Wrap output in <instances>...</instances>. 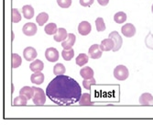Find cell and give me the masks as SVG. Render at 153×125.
<instances>
[{
	"mask_svg": "<svg viewBox=\"0 0 153 125\" xmlns=\"http://www.w3.org/2000/svg\"><path fill=\"white\" fill-rule=\"evenodd\" d=\"M46 95L55 104L71 105L79 102L82 88L74 78L61 75L53 78L46 88Z\"/></svg>",
	"mask_w": 153,
	"mask_h": 125,
	"instance_id": "cell-1",
	"label": "cell"
},
{
	"mask_svg": "<svg viewBox=\"0 0 153 125\" xmlns=\"http://www.w3.org/2000/svg\"><path fill=\"white\" fill-rule=\"evenodd\" d=\"M34 89V96L32 98V100L35 105H44L46 102V94L43 91V89H41L39 88L33 87Z\"/></svg>",
	"mask_w": 153,
	"mask_h": 125,
	"instance_id": "cell-2",
	"label": "cell"
},
{
	"mask_svg": "<svg viewBox=\"0 0 153 125\" xmlns=\"http://www.w3.org/2000/svg\"><path fill=\"white\" fill-rule=\"evenodd\" d=\"M129 76V71L128 69L125 65H117L115 70H114V76L119 80V81H124L126 80Z\"/></svg>",
	"mask_w": 153,
	"mask_h": 125,
	"instance_id": "cell-3",
	"label": "cell"
},
{
	"mask_svg": "<svg viewBox=\"0 0 153 125\" xmlns=\"http://www.w3.org/2000/svg\"><path fill=\"white\" fill-rule=\"evenodd\" d=\"M45 57L51 63L57 62L59 60V52L53 47L48 48L45 52Z\"/></svg>",
	"mask_w": 153,
	"mask_h": 125,
	"instance_id": "cell-4",
	"label": "cell"
},
{
	"mask_svg": "<svg viewBox=\"0 0 153 125\" xmlns=\"http://www.w3.org/2000/svg\"><path fill=\"white\" fill-rule=\"evenodd\" d=\"M121 32L125 37L131 38L136 34V27L131 23H127L121 28Z\"/></svg>",
	"mask_w": 153,
	"mask_h": 125,
	"instance_id": "cell-5",
	"label": "cell"
},
{
	"mask_svg": "<svg viewBox=\"0 0 153 125\" xmlns=\"http://www.w3.org/2000/svg\"><path fill=\"white\" fill-rule=\"evenodd\" d=\"M109 38H111L115 41V47L113 49L114 52H117L119 49H121L122 44H123V40H122V37L119 35V33L117 31L110 32L109 33Z\"/></svg>",
	"mask_w": 153,
	"mask_h": 125,
	"instance_id": "cell-6",
	"label": "cell"
},
{
	"mask_svg": "<svg viewBox=\"0 0 153 125\" xmlns=\"http://www.w3.org/2000/svg\"><path fill=\"white\" fill-rule=\"evenodd\" d=\"M102 52L103 51L101 50L100 45L98 44H93L88 50L89 56L92 59H99L102 56Z\"/></svg>",
	"mask_w": 153,
	"mask_h": 125,
	"instance_id": "cell-7",
	"label": "cell"
},
{
	"mask_svg": "<svg viewBox=\"0 0 153 125\" xmlns=\"http://www.w3.org/2000/svg\"><path fill=\"white\" fill-rule=\"evenodd\" d=\"M37 26L36 24L32 23V22H29V23H26L23 28H22V31L25 35L27 36H33L37 33Z\"/></svg>",
	"mask_w": 153,
	"mask_h": 125,
	"instance_id": "cell-8",
	"label": "cell"
},
{
	"mask_svg": "<svg viewBox=\"0 0 153 125\" xmlns=\"http://www.w3.org/2000/svg\"><path fill=\"white\" fill-rule=\"evenodd\" d=\"M23 56L27 61L31 62L36 59V57L38 56V53L33 47H27L23 51Z\"/></svg>",
	"mask_w": 153,
	"mask_h": 125,
	"instance_id": "cell-9",
	"label": "cell"
},
{
	"mask_svg": "<svg viewBox=\"0 0 153 125\" xmlns=\"http://www.w3.org/2000/svg\"><path fill=\"white\" fill-rule=\"evenodd\" d=\"M92 31V26L88 21H82L78 26V31L82 36L88 35Z\"/></svg>",
	"mask_w": 153,
	"mask_h": 125,
	"instance_id": "cell-10",
	"label": "cell"
},
{
	"mask_svg": "<svg viewBox=\"0 0 153 125\" xmlns=\"http://www.w3.org/2000/svg\"><path fill=\"white\" fill-rule=\"evenodd\" d=\"M115 47V41L111 39H105L101 41V44H100V48L103 52H109L111 50H113Z\"/></svg>",
	"mask_w": 153,
	"mask_h": 125,
	"instance_id": "cell-11",
	"label": "cell"
},
{
	"mask_svg": "<svg viewBox=\"0 0 153 125\" xmlns=\"http://www.w3.org/2000/svg\"><path fill=\"white\" fill-rule=\"evenodd\" d=\"M76 41V37L74 33H69L68 37L66 38V40H64L62 43V46L64 49H70L72 48Z\"/></svg>",
	"mask_w": 153,
	"mask_h": 125,
	"instance_id": "cell-12",
	"label": "cell"
},
{
	"mask_svg": "<svg viewBox=\"0 0 153 125\" xmlns=\"http://www.w3.org/2000/svg\"><path fill=\"white\" fill-rule=\"evenodd\" d=\"M67 37H68L67 31L64 28H59L56 34H54V40L57 41V43H61V41H63L64 40H66Z\"/></svg>",
	"mask_w": 153,
	"mask_h": 125,
	"instance_id": "cell-13",
	"label": "cell"
},
{
	"mask_svg": "<svg viewBox=\"0 0 153 125\" xmlns=\"http://www.w3.org/2000/svg\"><path fill=\"white\" fill-rule=\"evenodd\" d=\"M22 13L25 19H31L34 17V8L30 5H26L22 7Z\"/></svg>",
	"mask_w": 153,
	"mask_h": 125,
	"instance_id": "cell-14",
	"label": "cell"
},
{
	"mask_svg": "<svg viewBox=\"0 0 153 125\" xmlns=\"http://www.w3.org/2000/svg\"><path fill=\"white\" fill-rule=\"evenodd\" d=\"M30 68L32 72H41L44 68V64L40 60H35L30 64Z\"/></svg>",
	"mask_w": 153,
	"mask_h": 125,
	"instance_id": "cell-15",
	"label": "cell"
},
{
	"mask_svg": "<svg viewBox=\"0 0 153 125\" xmlns=\"http://www.w3.org/2000/svg\"><path fill=\"white\" fill-rule=\"evenodd\" d=\"M94 70L89 67V66H85L81 69L80 71V75L83 78V79H90V78H93L94 77Z\"/></svg>",
	"mask_w": 153,
	"mask_h": 125,
	"instance_id": "cell-16",
	"label": "cell"
},
{
	"mask_svg": "<svg viewBox=\"0 0 153 125\" xmlns=\"http://www.w3.org/2000/svg\"><path fill=\"white\" fill-rule=\"evenodd\" d=\"M140 103L144 106L152 104L153 103V96L150 93H143L140 98Z\"/></svg>",
	"mask_w": 153,
	"mask_h": 125,
	"instance_id": "cell-17",
	"label": "cell"
},
{
	"mask_svg": "<svg viewBox=\"0 0 153 125\" xmlns=\"http://www.w3.org/2000/svg\"><path fill=\"white\" fill-rule=\"evenodd\" d=\"M30 80L35 85H40L44 82V75L41 72H35L30 76Z\"/></svg>",
	"mask_w": 153,
	"mask_h": 125,
	"instance_id": "cell-18",
	"label": "cell"
},
{
	"mask_svg": "<svg viewBox=\"0 0 153 125\" xmlns=\"http://www.w3.org/2000/svg\"><path fill=\"white\" fill-rule=\"evenodd\" d=\"M19 94L22 96H25L27 100H31L34 96V89L30 87H24L20 89Z\"/></svg>",
	"mask_w": 153,
	"mask_h": 125,
	"instance_id": "cell-19",
	"label": "cell"
},
{
	"mask_svg": "<svg viewBox=\"0 0 153 125\" xmlns=\"http://www.w3.org/2000/svg\"><path fill=\"white\" fill-rule=\"evenodd\" d=\"M48 20H49V15L46 12L39 13L36 18V21L39 24V26H43Z\"/></svg>",
	"mask_w": 153,
	"mask_h": 125,
	"instance_id": "cell-20",
	"label": "cell"
},
{
	"mask_svg": "<svg viewBox=\"0 0 153 125\" xmlns=\"http://www.w3.org/2000/svg\"><path fill=\"white\" fill-rule=\"evenodd\" d=\"M62 56L65 61H71L74 56V50L70 48V49H64L62 52Z\"/></svg>",
	"mask_w": 153,
	"mask_h": 125,
	"instance_id": "cell-21",
	"label": "cell"
},
{
	"mask_svg": "<svg viewBox=\"0 0 153 125\" xmlns=\"http://www.w3.org/2000/svg\"><path fill=\"white\" fill-rule=\"evenodd\" d=\"M44 31H45L46 34H48V35H54V34H56V32L58 31V28L55 23H49L45 26Z\"/></svg>",
	"mask_w": 153,
	"mask_h": 125,
	"instance_id": "cell-22",
	"label": "cell"
},
{
	"mask_svg": "<svg viewBox=\"0 0 153 125\" xmlns=\"http://www.w3.org/2000/svg\"><path fill=\"white\" fill-rule=\"evenodd\" d=\"M11 63H12V67L13 68H18L21 65L22 59L18 53H13L11 55Z\"/></svg>",
	"mask_w": 153,
	"mask_h": 125,
	"instance_id": "cell-23",
	"label": "cell"
},
{
	"mask_svg": "<svg viewBox=\"0 0 153 125\" xmlns=\"http://www.w3.org/2000/svg\"><path fill=\"white\" fill-rule=\"evenodd\" d=\"M79 103L82 106L91 105L92 104V101H91V96H90V94H88V93H83L81 96V99L79 100Z\"/></svg>",
	"mask_w": 153,
	"mask_h": 125,
	"instance_id": "cell-24",
	"label": "cell"
},
{
	"mask_svg": "<svg viewBox=\"0 0 153 125\" xmlns=\"http://www.w3.org/2000/svg\"><path fill=\"white\" fill-rule=\"evenodd\" d=\"M88 59H89V56L85 53H80L78 56L76 57V64L77 65L79 66H82L85 65V64L88 63Z\"/></svg>",
	"mask_w": 153,
	"mask_h": 125,
	"instance_id": "cell-25",
	"label": "cell"
},
{
	"mask_svg": "<svg viewBox=\"0 0 153 125\" xmlns=\"http://www.w3.org/2000/svg\"><path fill=\"white\" fill-rule=\"evenodd\" d=\"M114 20H115V22H117L118 24L124 23L127 20V14L125 12H122V11L116 13L115 16H114Z\"/></svg>",
	"mask_w": 153,
	"mask_h": 125,
	"instance_id": "cell-26",
	"label": "cell"
},
{
	"mask_svg": "<svg viewBox=\"0 0 153 125\" xmlns=\"http://www.w3.org/2000/svg\"><path fill=\"white\" fill-rule=\"evenodd\" d=\"M27 100L25 96H22V95H19V97L14 99V101H13V105L14 106H25L27 105Z\"/></svg>",
	"mask_w": 153,
	"mask_h": 125,
	"instance_id": "cell-27",
	"label": "cell"
},
{
	"mask_svg": "<svg viewBox=\"0 0 153 125\" xmlns=\"http://www.w3.org/2000/svg\"><path fill=\"white\" fill-rule=\"evenodd\" d=\"M65 72H66V69H65V66L62 64H56L53 67V74L55 76L64 75Z\"/></svg>",
	"mask_w": 153,
	"mask_h": 125,
	"instance_id": "cell-28",
	"label": "cell"
},
{
	"mask_svg": "<svg viewBox=\"0 0 153 125\" xmlns=\"http://www.w3.org/2000/svg\"><path fill=\"white\" fill-rule=\"evenodd\" d=\"M11 19H12V22L14 23H19L21 20V15L17 8H13L11 10Z\"/></svg>",
	"mask_w": 153,
	"mask_h": 125,
	"instance_id": "cell-29",
	"label": "cell"
},
{
	"mask_svg": "<svg viewBox=\"0 0 153 125\" xmlns=\"http://www.w3.org/2000/svg\"><path fill=\"white\" fill-rule=\"evenodd\" d=\"M95 26H96L97 31H99V32L104 31L105 30V24L102 18H97L95 19Z\"/></svg>",
	"mask_w": 153,
	"mask_h": 125,
	"instance_id": "cell-30",
	"label": "cell"
},
{
	"mask_svg": "<svg viewBox=\"0 0 153 125\" xmlns=\"http://www.w3.org/2000/svg\"><path fill=\"white\" fill-rule=\"evenodd\" d=\"M96 83V81H95V79L93 77V78H90V79H85L82 81V86H83V88H85V89H88V90H90V88H91V86L92 85H94Z\"/></svg>",
	"mask_w": 153,
	"mask_h": 125,
	"instance_id": "cell-31",
	"label": "cell"
},
{
	"mask_svg": "<svg viewBox=\"0 0 153 125\" xmlns=\"http://www.w3.org/2000/svg\"><path fill=\"white\" fill-rule=\"evenodd\" d=\"M57 4L62 8H68L72 5V0H57Z\"/></svg>",
	"mask_w": 153,
	"mask_h": 125,
	"instance_id": "cell-32",
	"label": "cell"
},
{
	"mask_svg": "<svg viewBox=\"0 0 153 125\" xmlns=\"http://www.w3.org/2000/svg\"><path fill=\"white\" fill-rule=\"evenodd\" d=\"M145 41H146V45H147V47H149V48H150L151 50H153V35H152L150 32H149V35L146 37Z\"/></svg>",
	"mask_w": 153,
	"mask_h": 125,
	"instance_id": "cell-33",
	"label": "cell"
},
{
	"mask_svg": "<svg viewBox=\"0 0 153 125\" xmlns=\"http://www.w3.org/2000/svg\"><path fill=\"white\" fill-rule=\"evenodd\" d=\"M94 0H80V5L82 7H91Z\"/></svg>",
	"mask_w": 153,
	"mask_h": 125,
	"instance_id": "cell-34",
	"label": "cell"
},
{
	"mask_svg": "<svg viewBox=\"0 0 153 125\" xmlns=\"http://www.w3.org/2000/svg\"><path fill=\"white\" fill-rule=\"evenodd\" d=\"M97 2L101 6H106L109 3V0H97Z\"/></svg>",
	"mask_w": 153,
	"mask_h": 125,
	"instance_id": "cell-35",
	"label": "cell"
},
{
	"mask_svg": "<svg viewBox=\"0 0 153 125\" xmlns=\"http://www.w3.org/2000/svg\"><path fill=\"white\" fill-rule=\"evenodd\" d=\"M151 11H152V13H153V5H152V7H151Z\"/></svg>",
	"mask_w": 153,
	"mask_h": 125,
	"instance_id": "cell-36",
	"label": "cell"
}]
</instances>
